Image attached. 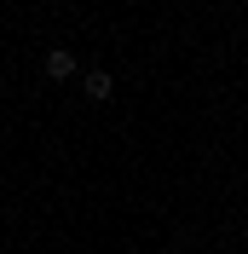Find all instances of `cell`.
Masks as SVG:
<instances>
[{"instance_id": "6da1fadb", "label": "cell", "mask_w": 248, "mask_h": 254, "mask_svg": "<svg viewBox=\"0 0 248 254\" xmlns=\"http://www.w3.org/2000/svg\"><path fill=\"white\" fill-rule=\"evenodd\" d=\"M41 69H47V81H69V75H75V52H69V47H52L47 58H41Z\"/></svg>"}, {"instance_id": "7a4b0ae2", "label": "cell", "mask_w": 248, "mask_h": 254, "mask_svg": "<svg viewBox=\"0 0 248 254\" xmlns=\"http://www.w3.org/2000/svg\"><path fill=\"white\" fill-rule=\"evenodd\" d=\"M81 87H87V98H98V104H104V98L116 93V75H110V69H87V75H81Z\"/></svg>"}]
</instances>
